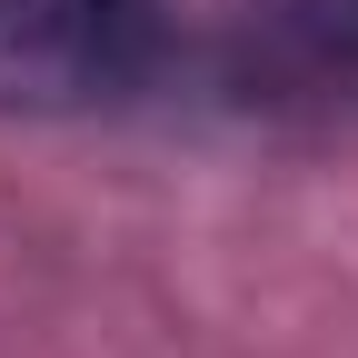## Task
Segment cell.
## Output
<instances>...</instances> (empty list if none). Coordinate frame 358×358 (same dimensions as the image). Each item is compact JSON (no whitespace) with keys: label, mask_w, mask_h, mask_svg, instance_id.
<instances>
[{"label":"cell","mask_w":358,"mask_h":358,"mask_svg":"<svg viewBox=\"0 0 358 358\" xmlns=\"http://www.w3.org/2000/svg\"><path fill=\"white\" fill-rule=\"evenodd\" d=\"M169 50V0H0V100H129Z\"/></svg>","instance_id":"obj_1"},{"label":"cell","mask_w":358,"mask_h":358,"mask_svg":"<svg viewBox=\"0 0 358 358\" xmlns=\"http://www.w3.org/2000/svg\"><path fill=\"white\" fill-rule=\"evenodd\" d=\"M249 80L279 100H338L358 90V0H279L249 30Z\"/></svg>","instance_id":"obj_2"}]
</instances>
